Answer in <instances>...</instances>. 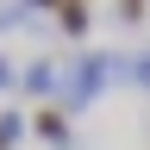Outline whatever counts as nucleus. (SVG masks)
<instances>
[{
  "label": "nucleus",
  "mask_w": 150,
  "mask_h": 150,
  "mask_svg": "<svg viewBox=\"0 0 150 150\" xmlns=\"http://www.w3.org/2000/svg\"><path fill=\"white\" fill-rule=\"evenodd\" d=\"M56 69H63L56 56H31V63L19 69V94H31V100H50V94H56Z\"/></svg>",
  "instance_id": "obj_1"
},
{
  "label": "nucleus",
  "mask_w": 150,
  "mask_h": 150,
  "mask_svg": "<svg viewBox=\"0 0 150 150\" xmlns=\"http://www.w3.org/2000/svg\"><path fill=\"white\" fill-rule=\"evenodd\" d=\"M50 13H56V31H63V38H88V25H94V6H88V0H50Z\"/></svg>",
  "instance_id": "obj_3"
},
{
  "label": "nucleus",
  "mask_w": 150,
  "mask_h": 150,
  "mask_svg": "<svg viewBox=\"0 0 150 150\" xmlns=\"http://www.w3.org/2000/svg\"><path fill=\"white\" fill-rule=\"evenodd\" d=\"M31 131H38V138H44L50 150H69V112H63V106H56V100L31 112Z\"/></svg>",
  "instance_id": "obj_2"
},
{
  "label": "nucleus",
  "mask_w": 150,
  "mask_h": 150,
  "mask_svg": "<svg viewBox=\"0 0 150 150\" xmlns=\"http://www.w3.org/2000/svg\"><path fill=\"white\" fill-rule=\"evenodd\" d=\"M144 6H150V0H119V13H125V19H144Z\"/></svg>",
  "instance_id": "obj_8"
},
{
  "label": "nucleus",
  "mask_w": 150,
  "mask_h": 150,
  "mask_svg": "<svg viewBox=\"0 0 150 150\" xmlns=\"http://www.w3.org/2000/svg\"><path fill=\"white\" fill-rule=\"evenodd\" d=\"M131 81L150 94V50H131Z\"/></svg>",
  "instance_id": "obj_7"
},
{
  "label": "nucleus",
  "mask_w": 150,
  "mask_h": 150,
  "mask_svg": "<svg viewBox=\"0 0 150 150\" xmlns=\"http://www.w3.org/2000/svg\"><path fill=\"white\" fill-rule=\"evenodd\" d=\"M25 125H31V119H25L19 106H0V150H13L19 138H25Z\"/></svg>",
  "instance_id": "obj_5"
},
{
  "label": "nucleus",
  "mask_w": 150,
  "mask_h": 150,
  "mask_svg": "<svg viewBox=\"0 0 150 150\" xmlns=\"http://www.w3.org/2000/svg\"><path fill=\"white\" fill-rule=\"evenodd\" d=\"M38 19H44L38 0H0V31H25V25H38Z\"/></svg>",
  "instance_id": "obj_4"
},
{
  "label": "nucleus",
  "mask_w": 150,
  "mask_h": 150,
  "mask_svg": "<svg viewBox=\"0 0 150 150\" xmlns=\"http://www.w3.org/2000/svg\"><path fill=\"white\" fill-rule=\"evenodd\" d=\"M13 88H19V63H13V56H6V50H0V100H6V94H13Z\"/></svg>",
  "instance_id": "obj_6"
}]
</instances>
